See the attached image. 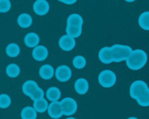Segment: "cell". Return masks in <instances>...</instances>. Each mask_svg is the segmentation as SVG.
I'll use <instances>...</instances> for the list:
<instances>
[{
  "mask_svg": "<svg viewBox=\"0 0 149 119\" xmlns=\"http://www.w3.org/2000/svg\"><path fill=\"white\" fill-rule=\"evenodd\" d=\"M130 94L139 105L148 107L149 105V90L148 85L142 80H136L130 87Z\"/></svg>",
  "mask_w": 149,
  "mask_h": 119,
  "instance_id": "1",
  "label": "cell"
},
{
  "mask_svg": "<svg viewBox=\"0 0 149 119\" xmlns=\"http://www.w3.org/2000/svg\"><path fill=\"white\" fill-rule=\"evenodd\" d=\"M148 60L147 54L143 49H137L132 50L126 59V65L132 71H138L143 68Z\"/></svg>",
  "mask_w": 149,
  "mask_h": 119,
  "instance_id": "2",
  "label": "cell"
},
{
  "mask_svg": "<svg viewBox=\"0 0 149 119\" xmlns=\"http://www.w3.org/2000/svg\"><path fill=\"white\" fill-rule=\"evenodd\" d=\"M23 92L30 97L32 100L44 98L45 92L43 89L39 86L37 83L33 80H27L22 86Z\"/></svg>",
  "mask_w": 149,
  "mask_h": 119,
  "instance_id": "3",
  "label": "cell"
},
{
  "mask_svg": "<svg viewBox=\"0 0 149 119\" xmlns=\"http://www.w3.org/2000/svg\"><path fill=\"white\" fill-rule=\"evenodd\" d=\"M113 62H120L126 61L132 52V49L128 45L114 44L110 46Z\"/></svg>",
  "mask_w": 149,
  "mask_h": 119,
  "instance_id": "4",
  "label": "cell"
},
{
  "mask_svg": "<svg viewBox=\"0 0 149 119\" xmlns=\"http://www.w3.org/2000/svg\"><path fill=\"white\" fill-rule=\"evenodd\" d=\"M116 75L111 70H104L98 75L99 84L104 88H111L113 86L116 84Z\"/></svg>",
  "mask_w": 149,
  "mask_h": 119,
  "instance_id": "5",
  "label": "cell"
},
{
  "mask_svg": "<svg viewBox=\"0 0 149 119\" xmlns=\"http://www.w3.org/2000/svg\"><path fill=\"white\" fill-rule=\"evenodd\" d=\"M61 109L63 115L66 116H71L76 113L78 109V104L77 101L71 97H65L61 102Z\"/></svg>",
  "mask_w": 149,
  "mask_h": 119,
  "instance_id": "6",
  "label": "cell"
},
{
  "mask_svg": "<svg viewBox=\"0 0 149 119\" xmlns=\"http://www.w3.org/2000/svg\"><path fill=\"white\" fill-rule=\"evenodd\" d=\"M55 75L57 80L61 82H66L72 76V71L68 65H61L55 71Z\"/></svg>",
  "mask_w": 149,
  "mask_h": 119,
  "instance_id": "7",
  "label": "cell"
},
{
  "mask_svg": "<svg viewBox=\"0 0 149 119\" xmlns=\"http://www.w3.org/2000/svg\"><path fill=\"white\" fill-rule=\"evenodd\" d=\"M58 44L62 50L65 51V52H70L75 47L76 41L75 39L68 36V35H63L60 38Z\"/></svg>",
  "mask_w": 149,
  "mask_h": 119,
  "instance_id": "8",
  "label": "cell"
},
{
  "mask_svg": "<svg viewBox=\"0 0 149 119\" xmlns=\"http://www.w3.org/2000/svg\"><path fill=\"white\" fill-rule=\"evenodd\" d=\"M49 4L46 0H36L33 4V10L36 15L43 16L49 12Z\"/></svg>",
  "mask_w": 149,
  "mask_h": 119,
  "instance_id": "9",
  "label": "cell"
},
{
  "mask_svg": "<svg viewBox=\"0 0 149 119\" xmlns=\"http://www.w3.org/2000/svg\"><path fill=\"white\" fill-rule=\"evenodd\" d=\"M48 115L53 119H58L62 117L63 112L61 109V103L59 101L51 102L50 104H49L47 107Z\"/></svg>",
  "mask_w": 149,
  "mask_h": 119,
  "instance_id": "10",
  "label": "cell"
},
{
  "mask_svg": "<svg viewBox=\"0 0 149 119\" xmlns=\"http://www.w3.org/2000/svg\"><path fill=\"white\" fill-rule=\"evenodd\" d=\"M48 54L49 52H48L47 49L43 45H38L37 46L33 48L32 51L33 57L39 62L45 60L47 58Z\"/></svg>",
  "mask_w": 149,
  "mask_h": 119,
  "instance_id": "11",
  "label": "cell"
},
{
  "mask_svg": "<svg viewBox=\"0 0 149 119\" xmlns=\"http://www.w3.org/2000/svg\"><path fill=\"white\" fill-rule=\"evenodd\" d=\"M40 38L37 33L34 32H30L27 33L24 37L25 44L29 48H34L39 45Z\"/></svg>",
  "mask_w": 149,
  "mask_h": 119,
  "instance_id": "12",
  "label": "cell"
},
{
  "mask_svg": "<svg viewBox=\"0 0 149 119\" xmlns=\"http://www.w3.org/2000/svg\"><path fill=\"white\" fill-rule=\"evenodd\" d=\"M74 89L78 94H85L89 90V82L86 78H79L75 81Z\"/></svg>",
  "mask_w": 149,
  "mask_h": 119,
  "instance_id": "13",
  "label": "cell"
},
{
  "mask_svg": "<svg viewBox=\"0 0 149 119\" xmlns=\"http://www.w3.org/2000/svg\"><path fill=\"white\" fill-rule=\"evenodd\" d=\"M39 74L41 78L45 80H49L55 75V70L52 65L49 64H45L39 68Z\"/></svg>",
  "mask_w": 149,
  "mask_h": 119,
  "instance_id": "14",
  "label": "cell"
},
{
  "mask_svg": "<svg viewBox=\"0 0 149 119\" xmlns=\"http://www.w3.org/2000/svg\"><path fill=\"white\" fill-rule=\"evenodd\" d=\"M98 57L100 62L104 64H110L113 62L111 48L109 46H104L100 49L98 53Z\"/></svg>",
  "mask_w": 149,
  "mask_h": 119,
  "instance_id": "15",
  "label": "cell"
},
{
  "mask_svg": "<svg viewBox=\"0 0 149 119\" xmlns=\"http://www.w3.org/2000/svg\"><path fill=\"white\" fill-rule=\"evenodd\" d=\"M17 24L22 28H29L33 23L32 17L28 13H22L17 17Z\"/></svg>",
  "mask_w": 149,
  "mask_h": 119,
  "instance_id": "16",
  "label": "cell"
},
{
  "mask_svg": "<svg viewBox=\"0 0 149 119\" xmlns=\"http://www.w3.org/2000/svg\"><path fill=\"white\" fill-rule=\"evenodd\" d=\"M46 97L50 102H56L61 97V91L56 86H51L46 91Z\"/></svg>",
  "mask_w": 149,
  "mask_h": 119,
  "instance_id": "17",
  "label": "cell"
},
{
  "mask_svg": "<svg viewBox=\"0 0 149 119\" xmlns=\"http://www.w3.org/2000/svg\"><path fill=\"white\" fill-rule=\"evenodd\" d=\"M48 105H49V103H48L47 100H45V97L44 98L37 99V100H33V107L36 110V113H45L47 110Z\"/></svg>",
  "mask_w": 149,
  "mask_h": 119,
  "instance_id": "18",
  "label": "cell"
},
{
  "mask_svg": "<svg viewBox=\"0 0 149 119\" xmlns=\"http://www.w3.org/2000/svg\"><path fill=\"white\" fill-rule=\"evenodd\" d=\"M83 23H84V20L78 13H72L69 15L67 18V26L82 27Z\"/></svg>",
  "mask_w": 149,
  "mask_h": 119,
  "instance_id": "19",
  "label": "cell"
},
{
  "mask_svg": "<svg viewBox=\"0 0 149 119\" xmlns=\"http://www.w3.org/2000/svg\"><path fill=\"white\" fill-rule=\"evenodd\" d=\"M21 119H36L37 113L31 106H27L22 109L20 112Z\"/></svg>",
  "mask_w": 149,
  "mask_h": 119,
  "instance_id": "20",
  "label": "cell"
},
{
  "mask_svg": "<svg viewBox=\"0 0 149 119\" xmlns=\"http://www.w3.org/2000/svg\"><path fill=\"white\" fill-rule=\"evenodd\" d=\"M6 54L10 57H16L20 55V48L17 44L10 43L6 47Z\"/></svg>",
  "mask_w": 149,
  "mask_h": 119,
  "instance_id": "21",
  "label": "cell"
},
{
  "mask_svg": "<svg viewBox=\"0 0 149 119\" xmlns=\"http://www.w3.org/2000/svg\"><path fill=\"white\" fill-rule=\"evenodd\" d=\"M20 73V68L17 64H10L6 68V74L10 78H16Z\"/></svg>",
  "mask_w": 149,
  "mask_h": 119,
  "instance_id": "22",
  "label": "cell"
},
{
  "mask_svg": "<svg viewBox=\"0 0 149 119\" xmlns=\"http://www.w3.org/2000/svg\"><path fill=\"white\" fill-rule=\"evenodd\" d=\"M65 31L67 33L66 35L75 39V38H78L81 36V32H82V28L79 27V26H67Z\"/></svg>",
  "mask_w": 149,
  "mask_h": 119,
  "instance_id": "23",
  "label": "cell"
},
{
  "mask_svg": "<svg viewBox=\"0 0 149 119\" xmlns=\"http://www.w3.org/2000/svg\"><path fill=\"white\" fill-rule=\"evenodd\" d=\"M148 17H149V12L146 11L143 12L138 18V24L140 27L145 30H149L148 26Z\"/></svg>",
  "mask_w": 149,
  "mask_h": 119,
  "instance_id": "24",
  "label": "cell"
},
{
  "mask_svg": "<svg viewBox=\"0 0 149 119\" xmlns=\"http://www.w3.org/2000/svg\"><path fill=\"white\" fill-rule=\"evenodd\" d=\"M87 65V59L82 55H77L73 59V65L77 69H83Z\"/></svg>",
  "mask_w": 149,
  "mask_h": 119,
  "instance_id": "25",
  "label": "cell"
},
{
  "mask_svg": "<svg viewBox=\"0 0 149 119\" xmlns=\"http://www.w3.org/2000/svg\"><path fill=\"white\" fill-rule=\"evenodd\" d=\"M12 100L11 97L7 94H0V108L6 109L8 108L11 105Z\"/></svg>",
  "mask_w": 149,
  "mask_h": 119,
  "instance_id": "26",
  "label": "cell"
},
{
  "mask_svg": "<svg viewBox=\"0 0 149 119\" xmlns=\"http://www.w3.org/2000/svg\"><path fill=\"white\" fill-rule=\"evenodd\" d=\"M11 9V1L9 0H0V13H5Z\"/></svg>",
  "mask_w": 149,
  "mask_h": 119,
  "instance_id": "27",
  "label": "cell"
},
{
  "mask_svg": "<svg viewBox=\"0 0 149 119\" xmlns=\"http://www.w3.org/2000/svg\"><path fill=\"white\" fill-rule=\"evenodd\" d=\"M60 1L65 4H68V5H71V4H74L77 2L76 0H61Z\"/></svg>",
  "mask_w": 149,
  "mask_h": 119,
  "instance_id": "28",
  "label": "cell"
},
{
  "mask_svg": "<svg viewBox=\"0 0 149 119\" xmlns=\"http://www.w3.org/2000/svg\"><path fill=\"white\" fill-rule=\"evenodd\" d=\"M127 119H139V118H138L137 117H135V116H130V117L127 118Z\"/></svg>",
  "mask_w": 149,
  "mask_h": 119,
  "instance_id": "29",
  "label": "cell"
},
{
  "mask_svg": "<svg viewBox=\"0 0 149 119\" xmlns=\"http://www.w3.org/2000/svg\"><path fill=\"white\" fill-rule=\"evenodd\" d=\"M65 119H77V118H74V117H68Z\"/></svg>",
  "mask_w": 149,
  "mask_h": 119,
  "instance_id": "30",
  "label": "cell"
},
{
  "mask_svg": "<svg viewBox=\"0 0 149 119\" xmlns=\"http://www.w3.org/2000/svg\"><path fill=\"white\" fill-rule=\"evenodd\" d=\"M128 1V2H133L134 1Z\"/></svg>",
  "mask_w": 149,
  "mask_h": 119,
  "instance_id": "31",
  "label": "cell"
}]
</instances>
